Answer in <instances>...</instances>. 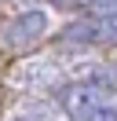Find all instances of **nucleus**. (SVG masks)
I'll return each instance as SVG.
<instances>
[{
	"label": "nucleus",
	"mask_w": 117,
	"mask_h": 121,
	"mask_svg": "<svg viewBox=\"0 0 117 121\" xmlns=\"http://www.w3.org/2000/svg\"><path fill=\"white\" fill-rule=\"evenodd\" d=\"M92 81L99 84L102 92H117V66H102V70H95Z\"/></svg>",
	"instance_id": "obj_5"
},
{
	"label": "nucleus",
	"mask_w": 117,
	"mask_h": 121,
	"mask_svg": "<svg viewBox=\"0 0 117 121\" xmlns=\"http://www.w3.org/2000/svg\"><path fill=\"white\" fill-rule=\"evenodd\" d=\"M92 11H110V8H117V0H84Z\"/></svg>",
	"instance_id": "obj_7"
},
{
	"label": "nucleus",
	"mask_w": 117,
	"mask_h": 121,
	"mask_svg": "<svg viewBox=\"0 0 117 121\" xmlns=\"http://www.w3.org/2000/svg\"><path fill=\"white\" fill-rule=\"evenodd\" d=\"M80 121H117V110H110V106H95L88 117H80Z\"/></svg>",
	"instance_id": "obj_6"
},
{
	"label": "nucleus",
	"mask_w": 117,
	"mask_h": 121,
	"mask_svg": "<svg viewBox=\"0 0 117 121\" xmlns=\"http://www.w3.org/2000/svg\"><path fill=\"white\" fill-rule=\"evenodd\" d=\"M62 44H70V48L99 44V40H95V18H92V15H84V18H77V22H70V26L62 30Z\"/></svg>",
	"instance_id": "obj_3"
},
{
	"label": "nucleus",
	"mask_w": 117,
	"mask_h": 121,
	"mask_svg": "<svg viewBox=\"0 0 117 121\" xmlns=\"http://www.w3.org/2000/svg\"><path fill=\"white\" fill-rule=\"evenodd\" d=\"M95 40L99 44H117V8L110 11H95Z\"/></svg>",
	"instance_id": "obj_4"
},
{
	"label": "nucleus",
	"mask_w": 117,
	"mask_h": 121,
	"mask_svg": "<svg viewBox=\"0 0 117 121\" xmlns=\"http://www.w3.org/2000/svg\"><path fill=\"white\" fill-rule=\"evenodd\" d=\"M58 8H77V4H84V0H55Z\"/></svg>",
	"instance_id": "obj_8"
},
{
	"label": "nucleus",
	"mask_w": 117,
	"mask_h": 121,
	"mask_svg": "<svg viewBox=\"0 0 117 121\" xmlns=\"http://www.w3.org/2000/svg\"><path fill=\"white\" fill-rule=\"evenodd\" d=\"M102 99H106V92H102L95 81H77V84H66L62 88L58 106H62L73 121H80V117H88L95 106H102Z\"/></svg>",
	"instance_id": "obj_2"
},
{
	"label": "nucleus",
	"mask_w": 117,
	"mask_h": 121,
	"mask_svg": "<svg viewBox=\"0 0 117 121\" xmlns=\"http://www.w3.org/2000/svg\"><path fill=\"white\" fill-rule=\"evenodd\" d=\"M48 33V15L44 11H22V15H15L11 22H7L4 30V48L7 52H26V48H33L37 40Z\"/></svg>",
	"instance_id": "obj_1"
}]
</instances>
